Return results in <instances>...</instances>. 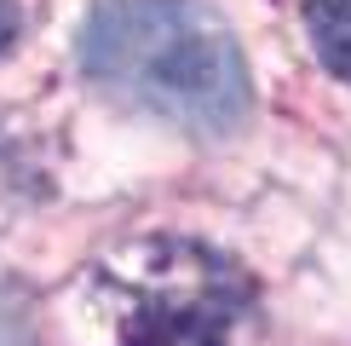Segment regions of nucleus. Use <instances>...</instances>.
Instances as JSON below:
<instances>
[{
	"label": "nucleus",
	"mask_w": 351,
	"mask_h": 346,
	"mask_svg": "<svg viewBox=\"0 0 351 346\" xmlns=\"http://www.w3.org/2000/svg\"><path fill=\"white\" fill-rule=\"evenodd\" d=\"M93 86L190 133H230L247 110L237 35L196 0H98L81 23Z\"/></svg>",
	"instance_id": "f257e3e1"
},
{
	"label": "nucleus",
	"mask_w": 351,
	"mask_h": 346,
	"mask_svg": "<svg viewBox=\"0 0 351 346\" xmlns=\"http://www.w3.org/2000/svg\"><path fill=\"white\" fill-rule=\"evenodd\" d=\"M18 41V0H0V52Z\"/></svg>",
	"instance_id": "39448f33"
},
{
	"label": "nucleus",
	"mask_w": 351,
	"mask_h": 346,
	"mask_svg": "<svg viewBox=\"0 0 351 346\" xmlns=\"http://www.w3.org/2000/svg\"><path fill=\"white\" fill-rule=\"evenodd\" d=\"M0 346H35V329H29V317L12 306L6 295H0Z\"/></svg>",
	"instance_id": "20e7f679"
},
{
	"label": "nucleus",
	"mask_w": 351,
	"mask_h": 346,
	"mask_svg": "<svg viewBox=\"0 0 351 346\" xmlns=\"http://www.w3.org/2000/svg\"><path fill=\"white\" fill-rule=\"evenodd\" d=\"M305 29H311L317 58L340 81H351V0H311L305 6Z\"/></svg>",
	"instance_id": "7ed1b4c3"
},
{
	"label": "nucleus",
	"mask_w": 351,
	"mask_h": 346,
	"mask_svg": "<svg viewBox=\"0 0 351 346\" xmlns=\"http://www.w3.org/2000/svg\"><path fill=\"white\" fill-rule=\"evenodd\" d=\"M150 271L133 283L121 346H230L247 283L237 266L196 242H156Z\"/></svg>",
	"instance_id": "f03ea898"
}]
</instances>
